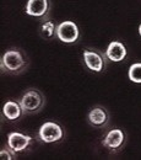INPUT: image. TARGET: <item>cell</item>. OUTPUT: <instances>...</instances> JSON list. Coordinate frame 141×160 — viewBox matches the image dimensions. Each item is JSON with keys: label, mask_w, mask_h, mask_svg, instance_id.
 Instances as JSON below:
<instances>
[{"label": "cell", "mask_w": 141, "mask_h": 160, "mask_svg": "<svg viewBox=\"0 0 141 160\" xmlns=\"http://www.w3.org/2000/svg\"><path fill=\"white\" fill-rule=\"evenodd\" d=\"M23 115H33L40 112L45 105L44 95L37 89L27 90L19 100Z\"/></svg>", "instance_id": "obj_1"}, {"label": "cell", "mask_w": 141, "mask_h": 160, "mask_svg": "<svg viewBox=\"0 0 141 160\" xmlns=\"http://www.w3.org/2000/svg\"><path fill=\"white\" fill-rule=\"evenodd\" d=\"M0 68L9 74H20L26 68V59L19 49H9L1 57Z\"/></svg>", "instance_id": "obj_2"}, {"label": "cell", "mask_w": 141, "mask_h": 160, "mask_svg": "<svg viewBox=\"0 0 141 160\" xmlns=\"http://www.w3.org/2000/svg\"><path fill=\"white\" fill-rule=\"evenodd\" d=\"M64 136L63 128L55 122H45L38 129L37 138L43 143H55L59 142Z\"/></svg>", "instance_id": "obj_3"}, {"label": "cell", "mask_w": 141, "mask_h": 160, "mask_svg": "<svg viewBox=\"0 0 141 160\" xmlns=\"http://www.w3.org/2000/svg\"><path fill=\"white\" fill-rule=\"evenodd\" d=\"M79 36H80L79 27L73 21H63L57 27V37L64 43H74L78 41Z\"/></svg>", "instance_id": "obj_4"}, {"label": "cell", "mask_w": 141, "mask_h": 160, "mask_svg": "<svg viewBox=\"0 0 141 160\" xmlns=\"http://www.w3.org/2000/svg\"><path fill=\"white\" fill-rule=\"evenodd\" d=\"M82 56H83L85 65L91 72L100 73V72L103 70V68L106 67L104 54L100 53L98 51H95V49H85Z\"/></svg>", "instance_id": "obj_5"}, {"label": "cell", "mask_w": 141, "mask_h": 160, "mask_svg": "<svg viewBox=\"0 0 141 160\" xmlns=\"http://www.w3.org/2000/svg\"><path fill=\"white\" fill-rule=\"evenodd\" d=\"M125 140V134L124 132L119 128H114L110 129L102 140V144L104 148H107L110 152H117L118 149H120L121 145L124 144Z\"/></svg>", "instance_id": "obj_6"}, {"label": "cell", "mask_w": 141, "mask_h": 160, "mask_svg": "<svg viewBox=\"0 0 141 160\" xmlns=\"http://www.w3.org/2000/svg\"><path fill=\"white\" fill-rule=\"evenodd\" d=\"M32 143V138L20 132H11L7 136V147L12 149L15 153H20L26 150Z\"/></svg>", "instance_id": "obj_7"}, {"label": "cell", "mask_w": 141, "mask_h": 160, "mask_svg": "<svg viewBox=\"0 0 141 160\" xmlns=\"http://www.w3.org/2000/svg\"><path fill=\"white\" fill-rule=\"evenodd\" d=\"M88 123L95 128H103L109 122V115L102 106H95L87 115Z\"/></svg>", "instance_id": "obj_8"}, {"label": "cell", "mask_w": 141, "mask_h": 160, "mask_svg": "<svg viewBox=\"0 0 141 160\" xmlns=\"http://www.w3.org/2000/svg\"><path fill=\"white\" fill-rule=\"evenodd\" d=\"M49 2L48 0H28L25 8V12L28 16L44 18L48 14Z\"/></svg>", "instance_id": "obj_9"}, {"label": "cell", "mask_w": 141, "mask_h": 160, "mask_svg": "<svg viewBox=\"0 0 141 160\" xmlns=\"http://www.w3.org/2000/svg\"><path fill=\"white\" fill-rule=\"evenodd\" d=\"M126 48L125 46L119 42V41H113L108 44L107 49H106V57L110 62H121L126 58Z\"/></svg>", "instance_id": "obj_10"}, {"label": "cell", "mask_w": 141, "mask_h": 160, "mask_svg": "<svg viewBox=\"0 0 141 160\" xmlns=\"http://www.w3.org/2000/svg\"><path fill=\"white\" fill-rule=\"evenodd\" d=\"M2 115L7 121H16L23 115L20 103L16 101H6L2 106Z\"/></svg>", "instance_id": "obj_11"}, {"label": "cell", "mask_w": 141, "mask_h": 160, "mask_svg": "<svg viewBox=\"0 0 141 160\" xmlns=\"http://www.w3.org/2000/svg\"><path fill=\"white\" fill-rule=\"evenodd\" d=\"M57 25L52 20H43L40 26V35L44 40H53L57 36Z\"/></svg>", "instance_id": "obj_12"}, {"label": "cell", "mask_w": 141, "mask_h": 160, "mask_svg": "<svg viewBox=\"0 0 141 160\" xmlns=\"http://www.w3.org/2000/svg\"><path fill=\"white\" fill-rule=\"evenodd\" d=\"M128 77L133 82L141 84V63H134L130 65Z\"/></svg>", "instance_id": "obj_13"}, {"label": "cell", "mask_w": 141, "mask_h": 160, "mask_svg": "<svg viewBox=\"0 0 141 160\" xmlns=\"http://www.w3.org/2000/svg\"><path fill=\"white\" fill-rule=\"evenodd\" d=\"M0 158L1 159H7V160H12V159H16V153L10 149L9 147L6 148H2L1 152H0Z\"/></svg>", "instance_id": "obj_14"}, {"label": "cell", "mask_w": 141, "mask_h": 160, "mask_svg": "<svg viewBox=\"0 0 141 160\" xmlns=\"http://www.w3.org/2000/svg\"><path fill=\"white\" fill-rule=\"evenodd\" d=\"M139 35L141 36V23H140V26H139Z\"/></svg>", "instance_id": "obj_15"}]
</instances>
